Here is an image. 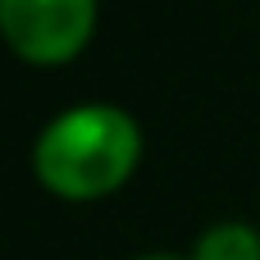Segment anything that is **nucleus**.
<instances>
[{
    "mask_svg": "<svg viewBox=\"0 0 260 260\" xmlns=\"http://www.w3.org/2000/svg\"><path fill=\"white\" fill-rule=\"evenodd\" d=\"M192 260H260V233L247 224H215L197 238Z\"/></svg>",
    "mask_w": 260,
    "mask_h": 260,
    "instance_id": "7ed1b4c3",
    "label": "nucleus"
},
{
    "mask_svg": "<svg viewBox=\"0 0 260 260\" xmlns=\"http://www.w3.org/2000/svg\"><path fill=\"white\" fill-rule=\"evenodd\" d=\"M142 155V128L119 105H73L37 137V174L59 197L114 192Z\"/></svg>",
    "mask_w": 260,
    "mask_h": 260,
    "instance_id": "f257e3e1",
    "label": "nucleus"
},
{
    "mask_svg": "<svg viewBox=\"0 0 260 260\" xmlns=\"http://www.w3.org/2000/svg\"><path fill=\"white\" fill-rule=\"evenodd\" d=\"M96 23V0H0L5 41L37 64L69 59Z\"/></svg>",
    "mask_w": 260,
    "mask_h": 260,
    "instance_id": "f03ea898",
    "label": "nucleus"
},
{
    "mask_svg": "<svg viewBox=\"0 0 260 260\" xmlns=\"http://www.w3.org/2000/svg\"><path fill=\"white\" fill-rule=\"evenodd\" d=\"M137 260H178V256H137Z\"/></svg>",
    "mask_w": 260,
    "mask_h": 260,
    "instance_id": "20e7f679",
    "label": "nucleus"
}]
</instances>
